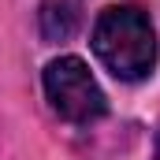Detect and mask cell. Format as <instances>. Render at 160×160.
Segmentation results:
<instances>
[{"label":"cell","mask_w":160,"mask_h":160,"mask_svg":"<svg viewBox=\"0 0 160 160\" xmlns=\"http://www.w3.org/2000/svg\"><path fill=\"white\" fill-rule=\"evenodd\" d=\"M153 160H160V138H157V157H153Z\"/></svg>","instance_id":"cell-4"},{"label":"cell","mask_w":160,"mask_h":160,"mask_svg":"<svg viewBox=\"0 0 160 160\" xmlns=\"http://www.w3.org/2000/svg\"><path fill=\"white\" fill-rule=\"evenodd\" d=\"M78 26V11L71 0H45L41 4V34L45 41H67Z\"/></svg>","instance_id":"cell-3"},{"label":"cell","mask_w":160,"mask_h":160,"mask_svg":"<svg viewBox=\"0 0 160 160\" xmlns=\"http://www.w3.org/2000/svg\"><path fill=\"white\" fill-rule=\"evenodd\" d=\"M48 104L67 123H93L108 112V97L78 56H60L45 67Z\"/></svg>","instance_id":"cell-2"},{"label":"cell","mask_w":160,"mask_h":160,"mask_svg":"<svg viewBox=\"0 0 160 160\" xmlns=\"http://www.w3.org/2000/svg\"><path fill=\"white\" fill-rule=\"evenodd\" d=\"M93 52L97 60L123 82L145 78L157 63V34L149 15L138 4L104 8L93 26Z\"/></svg>","instance_id":"cell-1"}]
</instances>
